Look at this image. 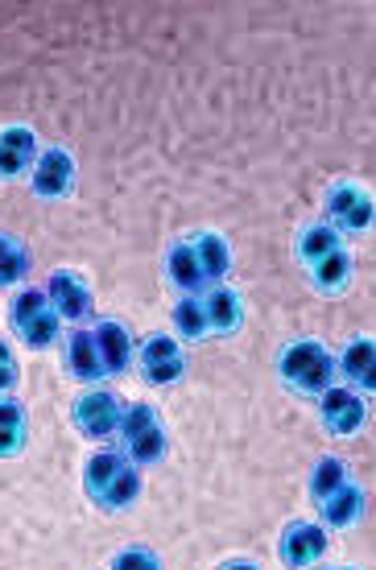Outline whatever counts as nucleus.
I'll use <instances>...</instances> for the list:
<instances>
[{
    "mask_svg": "<svg viewBox=\"0 0 376 570\" xmlns=\"http://www.w3.org/2000/svg\"><path fill=\"white\" fill-rule=\"evenodd\" d=\"M83 492L103 513H125L141 497V468H132L120 451H96L83 463Z\"/></svg>",
    "mask_w": 376,
    "mask_h": 570,
    "instance_id": "1",
    "label": "nucleus"
},
{
    "mask_svg": "<svg viewBox=\"0 0 376 570\" xmlns=\"http://www.w3.org/2000/svg\"><path fill=\"white\" fill-rule=\"evenodd\" d=\"M281 385L298 397H323L335 385V356L318 340H294L277 356Z\"/></svg>",
    "mask_w": 376,
    "mask_h": 570,
    "instance_id": "2",
    "label": "nucleus"
},
{
    "mask_svg": "<svg viewBox=\"0 0 376 570\" xmlns=\"http://www.w3.org/2000/svg\"><path fill=\"white\" fill-rule=\"evenodd\" d=\"M120 455L129 459L132 468H154L166 459V446H170V434H166V422L161 414L149 405V401H132L120 414Z\"/></svg>",
    "mask_w": 376,
    "mask_h": 570,
    "instance_id": "3",
    "label": "nucleus"
},
{
    "mask_svg": "<svg viewBox=\"0 0 376 570\" xmlns=\"http://www.w3.org/2000/svg\"><path fill=\"white\" fill-rule=\"evenodd\" d=\"M9 327L29 352H50L62 340V318L55 314V306L46 302L42 285H21L9 302Z\"/></svg>",
    "mask_w": 376,
    "mask_h": 570,
    "instance_id": "4",
    "label": "nucleus"
},
{
    "mask_svg": "<svg viewBox=\"0 0 376 570\" xmlns=\"http://www.w3.org/2000/svg\"><path fill=\"white\" fill-rule=\"evenodd\" d=\"M120 414H125V401L116 397L112 389L91 385L71 401V426L91 442L116 439V430H120Z\"/></svg>",
    "mask_w": 376,
    "mask_h": 570,
    "instance_id": "5",
    "label": "nucleus"
},
{
    "mask_svg": "<svg viewBox=\"0 0 376 570\" xmlns=\"http://www.w3.org/2000/svg\"><path fill=\"white\" fill-rule=\"evenodd\" d=\"M46 302L55 306V314L62 323H71V327H87L91 318H96V294H91V285H87L83 273L75 269H55L46 277Z\"/></svg>",
    "mask_w": 376,
    "mask_h": 570,
    "instance_id": "6",
    "label": "nucleus"
},
{
    "mask_svg": "<svg viewBox=\"0 0 376 570\" xmlns=\"http://www.w3.org/2000/svg\"><path fill=\"white\" fill-rule=\"evenodd\" d=\"M137 368H141L145 385H178L182 372H187V356H182V343L170 335H145L137 347Z\"/></svg>",
    "mask_w": 376,
    "mask_h": 570,
    "instance_id": "7",
    "label": "nucleus"
},
{
    "mask_svg": "<svg viewBox=\"0 0 376 570\" xmlns=\"http://www.w3.org/2000/svg\"><path fill=\"white\" fill-rule=\"evenodd\" d=\"M376 219L373 207V190L360 183H335L327 190V224H332L339 236L344 232H368Z\"/></svg>",
    "mask_w": 376,
    "mask_h": 570,
    "instance_id": "8",
    "label": "nucleus"
},
{
    "mask_svg": "<svg viewBox=\"0 0 376 570\" xmlns=\"http://www.w3.org/2000/svg\"><path fill=\"white\" fill-rule=\"evenodd\" d=\"M323 554H327V529L318 521H289L277 538V558L289 570H310L323 562Z\"/></svg>",
    "mask_w": 376,
    "mask_h": 570,
    "instance_id": "9",
    "label": "nucleus"
},
{
    "mask_svg": "<svg viewBox=\"0 0 376 570\" xmlns=\"http://www.w3.org/2000/svg\"><path fill=\"white\" fill-rule=\"evenodd\" d=\"M75 174H79V166H75V157L67 149H42L33 170H29V190L46 203L67 199L75 190Z\"/></svg>",
    "mask_w": 376,
    "mask_h": 570,
    "instance_id": "10",
    "label": "nucleus"
},
{
    "mask_svg": "<svg viewBox=\"0 0 376 570\" xmlns=\"http://www.w3.org/2000/svg\"><path fill=\"white\" fill-rule=\"evenodd\" d=\"M318 422H323V430H332L335 439H352L368 422V405H364L360 393L332 385L318 397Z\"/></svg>",
    "mask_w": 376,
    "mask_h": 570,
    "instance_id": "11",
    "label": "nucleus"
},
{
    "mask_svg": "<svg viewBox=\"0 0 376 570\" xmlns=\"http://www.w3.org/2000/svg\"><path fill=\"white\" fill-rule=\"evenodd\" d=\"M335 376H344L352 393L373 397V389H376V343H373V335H356V340L347 343L344 352L335 356Z\"/></svg>",
    "mask_w": 376,
    "mask_h": 570,
    "instance_id": "12",
    "label": "nucleus"
},
{
    "mask_svg": "<svg viewBox=\"0 0 376 570\" xmlns=\"http://www.w3.org/2000/svg\"><path fill=\"white\" fill-rule=\"evenodd\" d=\"M38 154H42V145H38V132L33 129H26V125L0 129V178L4 183H13V178L33 170Z\"/></svg>",
    "mask_w": 376,
    "mask_h": 570,
    "instance_id": "13",
    "label": "nucleus"
},
{
    "mask_svg": "<svg viewBox=\"0 0 376 570\" xmlns=\"http://www.w3.org/2000/svg\"><path fill=\"white\" fill-rule=\"evenodd\" d=\"M62 368L67 376L83 381V385H100L108 381V372L100 364V352H96V340H91V327H75L62 343Z\"/></svg>",
    "mask_w": 376,
    "mask_h": 570,
    "instance_id": "14",
    "label": "nucleus"
},
{
    "mask_svg": "<svg viewBox=\"0 0 376 570\" xmlns=\"http://www.w3.org/2000/svg\"><path fill=\"white\" fill-rule=\"evenodd\" d=\"M91 340H96V352H100V364H103L108 376L129 372L137 347H132V335H129L125 323H116V318H100V323L91 327Z\"/></svg>",
    "mask_w": 376,
    "mask_h": 570,
    "instance_id": "15",
    "label": "nucleus"
},
{
    "mask_svg": "<svg viewBox=\"0 0 376 570\" xmlns=\"http://www.w3.org/2000/svg\"><path fill=\"white\" fill-rule=\"evenodd\" d=\"M199 298L202 311H207V323H211V335H231V331L245 327V298L231 285H211Z\"/></svg>",
    "mask_w": 376,
    "mask_h": 570,
    "instance_id": "16",
    "label": "nucleus"
},
{
    "mask_svg": "<svg viewBox=\"0 0 376 570\" xmlns=\"http://www.w3.org/2000/svg\"><path fill=\"white\" fill-rule=\"evenodd\" d=\"M166 282L178 289V298H199L202 289H211L199 269V261H195L190 240H178L170 253H166Z\"/></svg>",
    "mask_w": 376,
    "mask_h": 570,
    "instance_id": "17",
    "label": "nucleus"
},
{
    "mask_svg": "<svg viewBox=\"0 0 376 570\" xmlns=\"http://www.w3.org/2000/svg\"><path fill=\"white\" fill-rule=\"evenodd\" d=\"M368 509V492L360 484H344L339 492H332L327 500H318V525L323 529H352Z\"/></svg>",
    "mask_w": 376,
    "mask_h": 570,
    "instance_id": "18",
    "label": "nucleus"
},
{
    "mask_svg": "<svg viewBox=\"0 0 376 570\" xmlns=\"http://www.w3.org/2000/svg\"><path fill=\"white\" fill-rule=\"evenodd\" d=\"M190 248H195V261H199L207 285H224V277L231 273V248L219 232H195L187 236Z\"/></svg>",
    "mask_w": 376,
    "mask_h": 570,
    "instance_id": "19",
    "label": "nucleus"
},
{
    "mask_svg": "<svg viewBox=\"0 0 376 570\" xmlns=\"http://www.w3.org/2000/svg\"><path fill=\"white\" fill-rule=\"evenodd\" d=\"M339 248H344V236H339L327 219H318V224H306V228L298 232V240H294V257L310 269L315 261L332 257V253H339Z\"/></svg>",
    "mask_w": 376,
    "mask_h": 570,
    "instance_id": "20",
    "label": "nucleus"
},
{
    "mask_svg": "<svg viewBox=\"0 0 376 570\" xmlns=\"http://www.w3.org/2000/svg\"><path fill=\"white\" fill-rule=\"evenodd\" d=\"M26 434H29V414L26 405L9 393L0 397V459H17L26 451Z\"/></svg>",
    "mask_w": 376,
    "mask_h": 570,
    "instance_id": "21",
    "label": "nucleus"
},
{
    "mask_svg": "<svg viewBox=\"0 0 376 570\" xmlns=\"http://www.w3.org/2000/svg\"><path fill=\"white\" fill-rule=\"evenodd\" d=\"M310 282H315L318 294H344L347 285H352V253L339 248L332 257H323L310 265Z\"/></svg>",
    "mask_w": 376,
    "mask_h": 570,
    "instance_id": "22",
    "label": "nucleus"
},
{
    "mask_svg": "<svg viewBox=\"0 0 376 570\" xmlns=\"http://www.w3.org/2000/svg\"><path fill=\"white\" fill-rule=\"evenodd\" d=\"M174 335L190 343L211 340V323H207V311H202V298H178L170 311Z\"/></svg>",
    "mask_w": 376,
    "mask_h": 570,
    "instance_id": "23",
    "label": "nucleus"
},
{
    "mask_svg": "<svg viewBox=\"0 0 376 570\" xmlns=\"http://www.w3.org/2000/svg\"><path fill=\"white\" fill-rule=\"evenodd\" d=\"M33 269V257H29V248L17 236H4L0 232V289H9V285H21Z\"/></svg>",
    "mask_w": 376,
    "mask_h": 570,
    "instance_id": "24",
    "label": "nucleus"
},
{
    "mask_svg": "<svg viewBox=\"0 0 376 570\" xmlns=\"http://www.w3.org/2000/svg\"><path fill=\"white\" fill-rule=\"evenodd\" d=\"M344 484H352V471H347V463L344 459H335V455H327V459H318L315 463V471H310V500H327L332 492H339Z\"/></svg>",
    "mask_w": 376,
    "mask_h": 570,
    "instance_id": "25",
    "label": "nucleus"
},
{
    "mask_svg": "<svg viewBox=\"0 0 376 570\" xmlns=\"http://www.w3.org/2000/svg\"><path fill=\"white\" fill-rule=\"evenodd\" d=\"M108 570H161V558L149 546H125Z\"/></svg>",
    "mask_w": 376,
    "mask_h": 570,
    "instance_id": "26",
    "label": "nucleus"
},
{
    "mask_svg": "<svg viewBox=\"0 0 376 570\" xmlns=\"http://www.w3.org/2000/svg\"><path fill=\"white\" fill-rule=\"evenodd\" d=\"M17 381H21V368H17L13 347H9V340H0V397H9Z\"/></svg>",
    "mask_w": 376,
    "mask_h": 570,
    "instance_id": "27",
    "label": "nucleus"
},
{
    "mask_svg": "<svg viewBox=\"0 0 376 570\" xmlns=\"http://www.w3.org/2000/svg\"><path fill=\"white\" fill-rule=\"evenodd\" d=\"M219 570H260L257 562H248V558H231V562H224Z\"/></svg>",
    "mask_w": 376,
    "mask_h": 570,
    "instance_id": "28",
    "label": "nucleus"
},
{
    "mask_svg": "<svg viewBox=\"0 0 376 570\" xmlns=\"http://www.w3.org/2000/svg\"><path fill=\"white\" fill-rule=\"evenodd\" d=\"M323 570H360V567H323Z\"/></svg>",
    "mask_w": 376,
    "mask_h": 570,
    "instance_id": "29",
    "label": "nucleus"
}]
</instances>
